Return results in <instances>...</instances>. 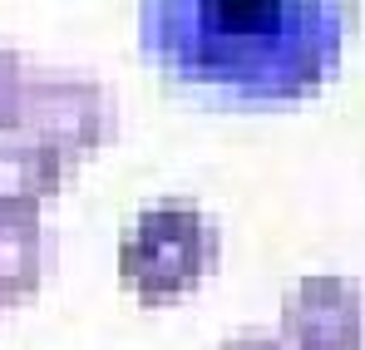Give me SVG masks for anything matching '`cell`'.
<instances>
[{
	"label": "cell",
	"mask_w": 365,
	"mask_h": 350,
	"mask_svg": "<svg viewBox=\"0 0 365 350\" xmlns=\"http://www.w3.org/2000/svg\"><path fill=\"white\" fill-rule=\"evenodd\" d=\"M356 15L361 0H138V50L222 109H277L336 74Z\"/></svg>",
	"instance_id": "obj_1"
},
{
	"label": "cell",
	"mask_w": 365,
	"mask_h": 350,
	"mask_svg": "<svg viewBox=\"0 0 365 350\" xmlns=\"http://www.w3.org/2000/svg\"><path fill=\"white\" fill-rule=\"evenodd\" d=\"M222 237L197 202H153L119 237V282L143 306L187 296L217 267Z\"/></svg>",
	"instance_id": "obj_2"
},
{
	"label": "cell",
	"mask_w": 365,
	"mask_h": 350,
	"mask_svg": "<svg viewBox=\"0 0 365 350\" xmlns=\"http://www.w3.org/2000/svg\"><path fill=\"white\" fill-rule=\"evenodd\" d=\"M114 94L89 79V74H50V69H30V94H25V118L20 133L40 138L45 148H55L64 163L74 168L84 153L104 148L114 138Z\"/></svg>",
	"instance_id": "obj_3"
},
{
	"label": "cell",
	"mask_w": 365,
	"mask_h": 350,
	"mask_svg": "<svg viewBox=\"0 0 365 350\" xmlns=\"http://www.w3.org/2000/svg\"><path fill=\"white\" fill-rule=\"evenodd\" d=\"M292 350H361V287L346 277H302L282 301Z\"/></svg>",
	"instance_id": "obj_4"
},
{
	"label": "cell",
	"mask_w": 365,
	"mask_h": 350,
	"mask_svg": "<svg viewBox=\"0 0 365 350\" xmlns=\"http://www.w3.org/2000/svg\"><path fill=\"white\" fill-rule=\"evenodd\" d=\"M50 237L35 202H0V306L25 301L45 277Z\"/></svg>",
	"instance_id": "obj_5"
},
{
	"label": "cell",
	"mask_w": 365,
	"mask_h": 350,
	"mask_svg": "<svg viewBox=\"0 0 365 350\" xmlns=\"http://www.w3.org/2000/svg\"><path fill=\"white\" fill-rule=\"evenodd\" d=\"M64 173H69V163H64L55 148H45L40 138H30V133H10V138H0V202H45V197H55L64 187Z\"/></svg>",
	"instance_id": "obj_6"
},
{
	"label": "cell",
	"mask_w": 365,
	"mask_h": 350,
	"mask_svg": "<svg viewBox=\"0 0 365 350\" xmlns=\"http://www.w3.org/2000/svg\"><path fill=\"white\" fill-rule=\"evenodd\" d=\"M25 94H30V64L20 50L0 45V133H20Z\"/></svg>",
	"instance_id": "obj_7"
},
{
	"label": "cell",
	"mask_w": 365,
	"mask_h": 350,
	"mask_svg": "<svg viewBox=\"0 0 365 350\" xmlns=\"http://www.w3.org/2000/svg\"><path fill=\"white\" fill-rule=\"evenodd\" d=\"M217 350H282V341H277V336H262V331H242V336L222 341Z\"/></svg>",
	"instance_id": "obj_8"
}]
</instances>
